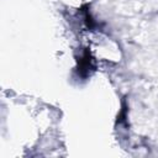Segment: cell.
<instances>
[{"label":"cell","instance_id":"obj_1","mask_svg":"<svg viewBox=\"0 0 158 158\" xmlns=\"http://www.w3.org/2000/svg\"><path fill=\"white\" fill-rule=\"evenodd\" d=\"M90 70H93V60L90 58L89 52H84L83 57L78 60V68L77 72L81 78H86L90 74Z\"/></svg>","mask_w":158,"mask_h":158}]
</instances>
